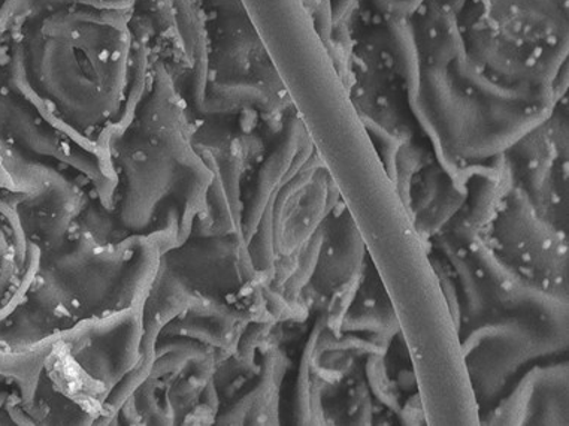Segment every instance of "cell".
<instances>
[{
	"instance_id": "1",
	"label": "cell",
	"mask_w": 569,
	"mask_h": 426,
	"mask_svg": "<svg viewBox=\"0 0 569 426\" xmlns=\"http://www.w3.org/2000/svg\"><path fill=\"white\" fill-rule=\"evenodd\" d=\"M459 334L473 393L483 408L497 406L521 368L568 347V336L511 313H498Z\"/></svg>"
},
{
	"instance_id": "2",
	"label": "cell",
	"mask_w": 569,
	"mask_h": 426,
	"mask_svg": "<svg viewBox=\"0 0 569 426\" xmlns=\"http://www.w3.org/2000/svg\"><path fill=\"white\" fill-rule=\"evenodd\" d=\"M490 228L492 246L508 262L546 288L567 295V235L540 216L523 187L508 190Z\"/></svg>"
},
{
	"instance_id": "3",
	"label": "cell",
	"mask_w": 569,
	"mask_h": 426,
	"mask_svg": "<svg viewBox=\"0 0 569 426\" xmlns=\"http://www.w3.org/2000/svg\"><path fill=\"white\" fill-rule=\"evenodd\" d=\"M445 229L451 230L462 242L483 277L497 310L529 317L568 336L567 295L546 288L508 262L480 230L465 224L459 212Z\"/></svg>"
},
{
	"instance_id": "4",
	"label": "cell",
	"mask_w": 569,
	"mask_h": 426,
	"mask_svg": "<svg viewBox=\"0 0 569 426\" xmlns=\"http://www.w3.org/2000/svg\"><path fill=\"white\" fill-rule=\"evenodd\" d=\"M455 16L517 46L568 43V0H468Z\"/></svg>"
},
{
	"instance_id": "5",
	"label": "cell",
	"mask_w": 569,
	"mask_h": 426,
	"mask_svg": "<svg viewBox=\"0 0 569 426\" xmlns=\"http://www.w3.org/2000/svg\"><path fill=\"white\" fill-rule=\"evenodd\" d=\"M486 425H568V363L529 369Z\"/></svg>"
},
{
	"instance_id": "6",
	"label": "cell",
	"mask_w": 569,
	"mask_h": 426,
	"mask_svg": "<svg viewBox=\"0 0 569 426\" xmlns=\"http://www.w3.org/2000/svg\"><path fill=\"white\" fill-rule=\"evenodd\" d=\"M365 258H367V246L362 235L350 211L340 201L330 211L328 238L321 249L315 276L306 290L328 299L342 285L363 271Z\"/></svg>"
},
{
	"instance_id": "7",
	"label": "cell",
	"mask_w": 569,
	"mask_h": 426,
	"mask_svg": "<svg viewBox=\"0 0 569 426\" xmlns=\"http://www.w3.org/2000/svg\"><path fill=\"white\" fill-rule=\"evenodd\" d=\"M465 182L468 197L459 216L465 224L481 232L492 224L508 190L516 185L506 155H497L479 162H467Z\"/></svg>"
},
{
	"instance_id": "8",
	"label": "cell",
	"mask_w": 569,
	"mask_h": 426,
	"mask_svg": "<svg viewBox=\"0 0 569 426\" xmlns=\"http://www.w3.org/2000/svg\"><path fill=\"white\" fill-rule=\"evenodd\" d=\"M340 198L336 181L330 177L328 169L321 167L277 234V260L301 250L329 212L340 202Z\"/></svg>"
},
{
	"instance_id": "9",
	"label": "cell",
	"mask_w": 569,
	"mask_h": 426,
	"mask_svg": "<svg viewBox=\"0 0 569 426\" xmlns=\"http://www.w3.org/2000/svg\"><path fill=\"white\" fill-rule=\"evenodd\" d=\"M467 197V185H459L449 178L436 201L415 219L421 237L429 240L440 234L450 224V220L462 210Z\"/></svg>"
},
{
	"instance_id": "10",
	"label": "cell",
	"mask_w": 569,
	"mask_h": 426,
	"mask_svg": "<svg viewBox=\"0 0 569 426\" xmlns=\"http://www.w3.org/2000/svg\"><path fill=\"white\" fill-rule=\"evenodd\" d=\"M365 377H367L369 390L373 397L390 410L401 415V393L397 385V380L390 377L388 364H386V355H367L365 356Z\"/></svg>"
},
{
	"instance_id": "11",
	"label": "cell",
	"mask_w": 569,
	"mask_h": 426,
	"mask_svg": "<svg viewBox=\"0 0 569 426\" xmlns=\"http://www.w3.org/2000/svg\"><path fill=\"white\" fill-rule=\"evenodd\" d=\"M360 119H362V123L365 128H367L369 137H371L373 141V146H376L378 155H380L381 160H383L386 172H388L390 180L397 185V160L399 149H401L403 145L402 139L383 128V126L378 125L377 121L369 119L367 116H360Z\"/></svg>"
},
{
	"instance_id": "12",
	"label": "cell",
	"mask_w": 569,
	"mask_h": 426,
	"mask_svg": "<svg viewBox=\"0 0 569 426\" xmlns=\"http://www.w3.org/2000/svg\"><path fill=\"white\" fill-rule=\"evenodd\" d=\"M433 268L440 278L442 293H445L447 306L450 308L451 317H453L458 330L462 326V306H460V298L453 274L449 271L446 265H442L441 259H432Z\"/></svg>"
},
{
	"instance_id": "13",
	"label": "cell",
	"mask_w": 569,
	"mask_h": 426,
	"mask_svg": "<svg viewBox=\"0 0 569 426\" xmlns=\"http://www.w3.org/2000/svg\"><path fill=\"white\" fill-rule=\"evenodd\" d=\"M425 0H372V7L381 16L410 17Z\"/></svg>"
},
{
	"instance_id": "14",
	"label": "cell",
	"mask_w": 569,
	"mask_h": 426,
	"mask_svg": "<svg viewBox=\"0 0 569 426\" xmlns=\"http://www.w3.org/2000/svg\"><path fill=\"white\" fill-rule=\"evenodd\" d=\"M358 3V0H330V10H332L333 28L342 23L349 17L350 12Z\"/></svg>"
},
{
	"instance_id": "15",
	"label": "cell",
	"mask_w": 569,
	"mask_h": 426,
	"mask_svg": "<svg viewBox=\"0 0 569 426\" xmlns=\"http://www.w3.org/2000/svg\"><path fill=\"white\" fill-rule=\"evenodd\" d=\"M436 2L440 3L441 7L447 8V10L453 12V14H458V12L462 10L465 3H467L468 0H436Z\"/></svg>"
}]
</instances>
